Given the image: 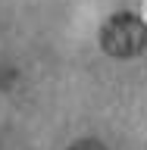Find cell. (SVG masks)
<instances>
[{
    "label": "cell",
    "mask_w": 147,
    "mask_h": 150,
    "mask_svg": "<svg viewBox=\"0 0 147 150\" xmlns=\"http://www.w3.org/2000/svg\"><path fill=\"white\" fill-rule=\"evenodd\" d=\"M100 47L110 56H135L147 47V25L131 13H116L100 28Z\"/></svg>",
    "instance_id": "1"
},
{
    "label": "cell",
    "mask_w": 147,
    "mask_h": 150,
    "mask_svg": "<svg viewBox=\"0 0 147 150\" xmlns=\"http://www.w3.org/2000/svg\"><path fill=\"white\" fill-rule=\"evenodd\" d=\"M72 150H107V147L100 141H78V144H72Z\"/></svg>",
    "instance_id": "2"
}]
</instances>
